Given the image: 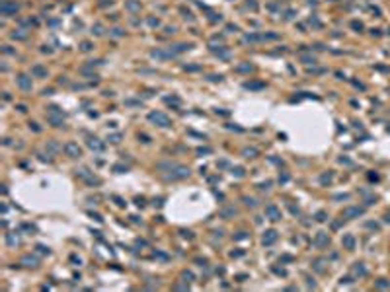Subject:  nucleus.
Wrapping results in <instances>:
<instances>
[{"label":"nucleus","instance_id":"1","mask_svg":"<svg viewBox=\"0 0 390 292\" xmlns=\"http://www.w3.org/2000/svg\"><path fill=\"white\" fill-rule=\"evenodd\" d=\"M168 167H170V173H166V179H183V177H187L189 175V167L186 166H180V164H166Z\"/></svg>","mask_w":390,"mask_h":292},{"label":"nucleus","instance_id":"2","mask_svg":"<svg viewBox=\"0 0 390 292\" xmlns=\"http://www.w3.org/2000/svg\"><path fill=\"white\" fill-rule=\"evenodd\" d=\"M148 119L152 123H156L158 127H170V117H168L166 113H160V111H152L148 115Z\"/></svg>","mask_w":390,"mask_h":292},{"label":"nucleus","instance_id":"3","mask_svg":"<svg viewBox=\"0 0 390 292\" xmlns=\"http://www.w3.org/2000/svg\"><path fill=\"white\" fill-rule=\"evenodd\" d=\"M64 152H67L70 158H80L82 156V150H80V146L76 142H67L64 144Z\"/></svg>","mask_w":390,"mask_h":292},{"label":"nucleus","instance_id":"4","mask_svg":"<svg viewBox=\"0 0 390 292\" xmlns=\"http://www.w3.org/2000/svg\"><path fill=\"white\" fill-rule=\"evenodd\" d=\"M20 8V4L18 2H10V0H4L2 2V14L4 16H10V14H16Z\"/></svg>","mask_w":390,"mask_h":292},{"label":"nucleus","instance_id":"5","mask_svg":"<svg viewBox=\"0 0 390 292\" xmlns=\"http://www.w3.org/2000/svg\"><path fill=\"white\" fill-rule=\"evenodd\" d=\"M330 244V236L326 232H318L316 234V238H314V245L316 247H326Z\"/></svg>","mask_w":390,"mask_h":292},{"label":"nucleus","instance_id":"6","mask_svg":"<svg viewBox=\"0 0 390 292\" xmlns=\"http://www.w3.org/2000/svg\"><path fill=\"white\" fill-rule=\"evenodd\" d=\"M265 214L271 218V220H281V210H279L275 204H267L265 207Z\"/></svg>","mask_w":390,"mask_h":292},{"label":"nucleus","instance_id":"7","mask_svg":"<svg viewBox=\"0 0 390 292\" xmlns=\"http://www.w3.org/2000/svg\"><path fill=\"white\" fill-rule=\"evenodd\" d=\"M78 175H80V177H82L84 181H88V183H100V179L96 177L94 173H90V171H88L86 167H82V170H78Z\"/></svg>","mask_w":390,"mask_h":292},{"label":"nucleus","instance_id":"8","mask_svg":"<svg viewBox=\"0 0 390 292\" xmlns=\"http://www.w3.org/2000/svg\"><path fill=\"white\" fill-rule=\"evenodd\" d=\"M275 240H277V232L275 230H267L265 234H263L261 242H263V245H271V244H275Z\"/></svg>","mask_w":390,"mask_h":292},{"label":"nucleus","instance_id":"9","mask_svg":"<svg viewBox=\"0 0 390 292\" xmlns=\"http://www.w3.org/2000/svg\"><path fill=\"white\" fill-rule=\"evenodd\" d=\"M18 84L21 90H31V78H29L27 74H20L18 76Z\"/></svg>","mask_w":390,"mask_h":292},{"label":"nucleus","instance_id":"10","mask_svg":"<svg viewBox=\"0 0 390 292\" xmlns=\"http://www.w3.org/2000/svg\"><path fill=\"white\" fill-rule=\"evenodd\" d=\"M37 263H39V259L35 255H24L21 257V265H26V267H37Z\"/></svg>","mask_w":390,"mask_h":292},{"label":"nucleus","instance_id":"11","mask_svg":"<svg viewBox=\"0 0 390 292\" xmlns=\"http://www.w3.org/2000/svg\"><path fill=\"white\" fill-rule=\"evenodd\" d=\"M359 214H363V208H359V207H347L343 210L345 218H353V216H359Z\"/></svg>","mask_w":390,"mask_h":292},{"label":"nucleus","instance_id":"12","mask_svg":"<svg viewBox=\"0 0 390 292\" xmlns=\"http://www.w3.org/2000/svg\"><path fill=\"white\" fill-rule=\"evenodd\" d=\"M88 146H90L92 150H96V152H101V150H104V142H100L98 138H90V140H88Z\"/></svg>","mask_w":390,"mask_h":292},{"label":"nucleus","instance_id":"13","mask_svg":"<svg viewBox=\"0 0 390 292\" xmlns=\"http://www.w3.org/2000/svg\"><path fill=\"white\" fill-rule=\"evenodd\" d=\"M341 242H343V245L347 247V249H353V247H355V238H353L351 234H347V236H343V240H341Z\"/></svg>","mask_w":390,"mask_h":292},{"label":"nucleus","instance_id":"14","mask_svg":"<svg viewBox=\"0 0 390 292\" xmlns=\"http://www.w3.org/2000/svg\"><path fill=\"white\" fill-rule=\"evenodd\" d=\"M324 265H326V259H316V261L312 263V267H314L318 273H324V271H326V267H324Z\"/></svg>","mask_w":390,"mask_h":292},{"label":"nucleus","instance_id":"15","mask_svg":"<svg viewBox=\"0 0 390 292\" xmlns=\"http://www.w3.org/2000/svg\"><path fill=\"white\" fill-rule=\"evenodd\" d=\"M353 273L359 275V276H365V275H367V269L363 267V263H355V267H353Z\"/></svg>","mask_w":390,"mask_h":292},{"label":"nucleus","instance_id":"16","mask_svg":"<svg viewBox=\"0 0 390 292\" xmlns=\"http://www.w3.org/2000/svg\"><path fill=\"white\" fill-rule=\"evenodd\" d=\"M6 242H8V245H18L20 244V238L14 236V234H8V236H6Z\"/></svg>","mask_w":390,"mask_h":292},{"label":"nucleus","instance_id":"17","mask_svg":"<svg viewBox=\"0 0 390 292\" xmlns=\"http://www.w3.org/2000/svg\"><path fill=\"white\" fill-rule=\"evenodd\" d=\"M31 72H33L35 76H47V70L43 68V66H39V64H37V66H33V68H31Z\"/></svg>","mask_w":390,"mask_h":292},{"label":"nucleus","instance_id":"18","mask_svg":"<svg viewBox=\"0 0 390 292\" xmlns=\"http://www.w3.org/2000/svg\"><path fill=\"white\" fill-rule=\"evenodd\" d=\"M127 8H129L131 12H137V10H141V4H139L137 0H129V2H127Z\"/></svg>","mask_w":390,"mask_h":292},{"label":"nucleus","instance_id":"19","mask_svg":"<svg viewBox=\"0 0 390 292\" xmlns=\"http://www.w3.org/2000/svg\"><path fill=\"white\" fill-rule=\"evenodd\" d=\"M252 70V64L250 62H244V64H238L236 66V72H250Z\"/></svg>","mask_w":390,"mask_h":292},{"label":"nucleus","instance_id":"20","mask_svg":"<svg viewBox=\"0 0 390 292\" xmlns=\"http://www.w3.org/2000/svg\"><path fill=\"white\" fill-rule=\"evenodd\" d=\"M230 173L234 175V177H242V175H244V167L236 166V167H232V170H230Z\"/></svg>","mask_w":390,"mask_h":292},{"label":"nucleus","instance_id":"21","mask_svg":"<svg viewBox=\"0 0 390 292\" xmlns=\"http://www.w3.org/2000/svg\"><path fill=\"white\" fill-rule=\"evenodd\" d=\"M244 156L246 158H256L257 156V150L256 148H244Z\"/></svg>","mask_w":390,"mask_h":292},{"label":"nucleus","instance_id":"22","mask_svg":"<svg viewBox=\"0 0 390 292\" xmlns=\"http://www.w3.org/2000/svg\"><path fill=\"white\" fill-rule=\"evenodd\" d=\"M12 37H14V39H26V37H27V33H24V29H18V31H14V33H12Z\"/></svg>","mask_w":390,"mask_h":292},{"label":"nucleus","instance_id":"23","mask_svg":"<svg viewBox=\"0 0 390 292\" xmlns=\"http://www.w3.org/2000/svg\"><path fill=\"white\" fill-rule=\"evenodd\" d=\"M181 279H183V282L193 281V273H191V271H183V273H181Z\"/></svg>","mask_w":390,"mask_h":292},{"label":"nucleus","instance_id":"24","mask_svg":"<svg viewBox=\"0 0 390 292\" xmlns=\"http://www.w3.org/2000/svg\"><path fill=\"white\" fill-rule=\"evenodd\" d=\"M113 171H115V173H123V171H127V166H123V164H115V166H113Z\"/></svg>","mask_w":390,"mask_h":292},{"label":"nucleus","instance_id":"25","mask_svg":"<svg viewBox=\"0 0 390 292\" xmlns=\"http://www.w3.org/2000/svg\"><path fill=\"white\" fill-rule=\"evenodd\" d=\"M220 214H223V216L226 218V216H232V214H236V210H234V208H224V210H223Z\"/></svg>","mask_w":390,"mask_h":292},{"label":"nucleus","instance_id":"26","mask_svg":"<svg viewBox=\"0 0 390 292\" xmlns=\"http://www.w3.org/2000/svg\"><path fill=\"white\" fill-rule=\"evenodd\" d=\"M316 220H318V222H324V220H326V212H324V210L316 212Z\"/></svg>","mask_w":390,"mask_h":292},{"label":"nucleus","instance_id":"27","mask_svg":"<svg viewBox=\"0 0 390 292\" xmlns=\"http://www.w3.org/2000/svg\"><path fill=\"white\" fill-rule=\"evenodd\" d=\"M244 203L248 207H256V199H252V197H244Z\"/></svg>","mask_w":390,"mask_h":292},{"label":"nucleus","instance_id":"28","mask_svg":"<svg viewBox=\"0 0 390 292\" xmlns=\"http://www.w3.org/2000/svg\"><path fill=\"white\" fill-rule=\"evenodd\" d=\"M377 286H378V288H388V286H390V282H386L384 279H380V281L377 282Z\"/></svg>","mask_w":390,"mask_h":292},{"label":"nucleus","instance_id":"29","mask_svg":"<svg viewBox=\"0 0 390 292\" xmlns=\"http://www.w3.org/2000/svg\"><path fill=\"white\" fill-rule=\"evenodd\" d=\"M109 140H111V142H119V140H121V135H119V133H115V135L109 136Z\"/></svg>","mask_w":390,"mask_h":292},{"label":"nucleus","instance_id":"30","mask_svg":"<svg viewBox=\"0 0 390 292\" xmlns=\"http://www.w3.org/2000/svg\"><path fill=\"white\" fill-rule=\"evenodd\" d=\"M80 47H82V51H90V49H92V43H90V41H84Z\"/></svg>","mask_w":390,"mask_h":292},{"label":"nucleus","instance_id":"31","mask_svg":"<svg viewBox=\"0 0 390 292\" xmlns=\"http://www.w3.org/2000/svg\"><path fill=\"white\" fill-rule=\"evenodd\" d=\"M330 179H332V173H328V175H322V177H320V181H322V183H326V181H330Z\"/></svg>","mask_w":390,"mask_h":292},{"label":"nucleus","instance_id":"32","mask_svg":"<svg viewBox=\"0 0 390 292\" xmlns=\"http://www.w3.org/2000/svg\"><path fill=\"white\" fill-rule=\"evenodd\" d=\"M94 29H96V31H94L96 35H101V33H104V31H101V25H100V24H96V27H94Z\"/></svg>","mask_w":390,"mask_h":292},{"label":"nucleus","instance_id":"33","mask_svg":"<svg viewBox=\"0 0 390 292\" xmlns=\"http://www.w3.org/2000/svg\"><path fill=\"white\" fill-rule=\"evenodd\" d=\"M111 31H113V35H115V37H119V35H123V31H121V29H119V27H115V29H111Z\"/></svg>","mask_w":390,"mask_h":292},{"label":"nucleus","instance_id":"34","mask_svg":"<svg viewBox=\"0 0 390 292\" xmlns=\"http://www.w3.org/2000/svg\"><path fill=\"white\" fill-rule=\"evenodd\" d=\"M148 24H150V25H160V21L154 20V18H148Z\"/></svg>","mask_w":390,"mask_h":292},{"label":"nucleus","instance_id":"35","mask_svg":"<svg viewBox=\"0 0 390 292\" xmlns=\"http://www.w3.org/2000/svg\"><path fill=\"white\" fill-rule=\"evenodd\" d=\"M37 249H39L41 253H49V249H47V247H45V245H37Z\"/></svg>","mask_w":390,"mask_h":292},{"label":"nucleus","instance_id":"36","mask_svg":"<svg viewBox=\"0 0 390 292\" xmlns=\"http://www.w3.org/2000/svg\"><path fill=\"white\" fill-rule=\"evenodd\" d=\"M246 238H248V236H246V232H240L238 236H236V240H246Z\"/></svg>","mask_w":390,"mask_h":292},{"label":"nucleus","instance_id":"37","mask_svg":"<svg viewBox=\"0 0 390 292\" xmlns=\"http://www.w3.org/2000/svg\"><path fill=\"white\" fill-rule=\"evenodd\" d=\"M230 255H232V257H240V255H244V251H232Z\"/></svg>","mask_w":390,"mask_h":292},{"label":"nucleus","instance_id":"38","mask_svg":"<svg viewBox=\"0 0 390 292\" xmlns=\"http://www.w3.org/2000/svg\"><path fill=\"white\" fill-rule=\"evenodd\" d=\"M263 84H246V88H261Z\"/></svg>","mask_w":390,"mask_h":292},{"label":"nucleus","instance_id":"39","mask_svg":"<svg viewBox=\"0 0 390 292\" xmlns=\"http://www.w3.org/2000/svg\"><path fill=\"white\" fill-rule=\"evenodd\" d=\"M139 138H141L143 142H148V136H146V135H139Z\"/></svg>","mask_w":390,"mask_h":292}]
</instances>
